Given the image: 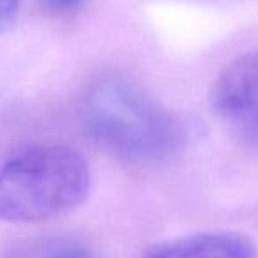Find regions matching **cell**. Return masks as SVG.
I'll return each mask as SVG.
<instances>
[{
    "label": "cell",
    "instance_id": "6da1fadb",
    "mask_svg": "<svg viewBox=\"0 0 258 258\" xmlns=\"http://www.w3.org/2000/svg\"><path fill=\"white\" fill-rule=\"evenodd\" d=\"M85 135L104 152L137 166H161L179 158L186 127L138 82L115 71L94 76L78 101Z\"/></svg>",
    "mask_w": 258,
    "mask_h": 258
},
{
    "label": "cell",
    "instance_id": "7a4b0ae2",
    "mask_svg": "<svg viewBox=\"0 0 258 258\" xmlns=\"http://www.w3.org/2000/svg\"><path fill=\"white\" fill-rule=\"evenodd\" d=\"M89 165L68 145H36L0 165V219L36 223L66 214L89 198Z\"/></svg>",
    "mask_w": 258,
    "mask_h": 258
},
{
    "label": "cell",
    "instance_id": "3957f363",
    "mask_svg": "<svg viewBox=\"0 0 258 258\" xmlns=\"http://www.w3.org/2000/svg\"><path fill=\"white\" fill-rule=\"evenodd\" d=\"M211 108L233 140L258 154V51L240 55L219 73Z\"/></svg>",
    "mask_w": 258,
    "mask_h": 258
},
{
    "label": "cell",
    "instance_id": "277c9868",
    "mask_svg": "<svg viewBox=\"0 0 258 258\" xmlns=\"http://www.w3.org/2000/svg\"><path fill=\"white\" fill-rule=\"evenodd\" d=\"M144 258H258V249L242 233L204 232L154 244Z\"/></svg>",
    "mask_w": 258,
    "mask_h": 258
},
{
    "label": "cell",
    "instance_id": "5b68a950",
    "mask_svg": "<svg viewBox=\"0 0 258 258\" xmlns=\"http://www.w3.org/2000/svg\"><path fill=\"white\" fill-rule=\"evenodd\" d=\"M4 258H97L83 242L69 237H34L13 246Z\"/></svg>",
    "mask_w": 258,
    "mask_h": 258
},
{
    "label": "cell",
    "instance_id": "8992f818",
    "mask_svg": "<svg viewBox=\"0 0 258 258\" xmlns=\"http://www.w3.org/2000/svg\"><path fill=\"white\" fill-rule=\"evenodd\" d=\"M87 0H39V6L46 15L53 18H69L85 8Z\"/></svg>",
    "mask_w": 258,
    "mask_h": 258
},
{
    "label": "cell",
    "instance_id": "52a82bcc",
    "mask_svg": "<svg viewBox=\"0 0 258 258\" xmlns=\"http://www.w3.org/2000/svg\"><path fill=\"white\" fill-rule=\"evenodd\" d=\"M20 11V0H0V34L15 23Z\"/></svg>",
    "mask_w": 258,
    "mask_h": 258
}]
</instances>
